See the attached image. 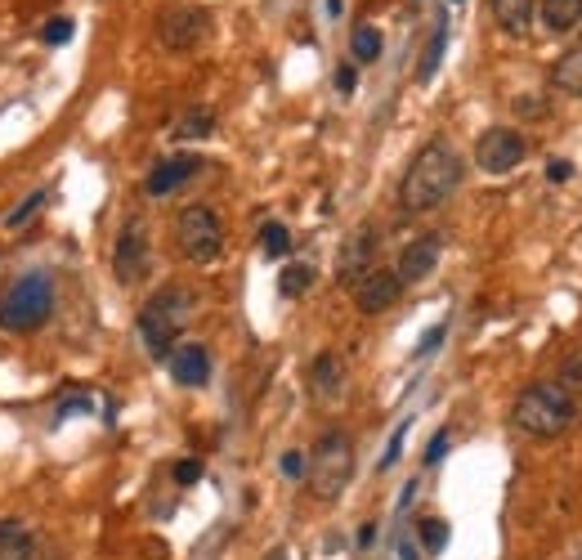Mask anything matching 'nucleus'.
Instances as JSON below:
<instances>
[{
    "label": "nucleus",
    "mask_w": 582,
    "mask_h": 560,
    "mask_svg": "<svg viewBox=\"0 0 582 560\" xmlns=\"http://www.w3.org/2000/svg\"><path fill=\"white\" fill-rule=\"evenodd\" d=\"M462 184V158L444 139H430L417 149V158L408 162L404 179H399V202L412 215H426L434 207H444L453 198V189Z\"/></svg>",
    "instance_id": "f257e3e1"
},
{
    "label": "nucleus",
    "mask_w": 582,
    "mask_h": 560,
    "mask_svg": "<svg viewBox=\"0 0 582 560\" xmlns=\"http://www.w3.org/2000/svg\"><path fill=\"white\" fill-rule=\"evenodd\" d=\"M511 422L533 440H556L578 422V404L564 382H533L515 395Z\"/></svg>",
    "instance_id": "f03ea898"
},
{
    "label": "nucleus",
    "mask_w": 582,
    "mask_h": 560,
    "mask_svg": "<svg viewBox=\"0 0 582 560\" xmlns=\"http://www.w3.org/2000/svg\"><path fill=\"white\" fill-rule=\"evenodd\" d=\"M193 310H198V301H193V292L179 288V283L149 296V305L139 310V337H143V346H149L153 359H166L179 346V332L188 328Z\"/></svg>",
    "instance_id": "7ed1b4c3"
},
{
    "label": "nucleus",
    "mask_w": 582,
    "mask_h": 560,
    "mask_svg": "<svg viewBox=\"0 0 582 560\" xmlns=\"http://www.w3.org/2000/svg\"><path fill=\"white\" fill-rule=\"evenodd\" d=\"M305 476H310V493L318 502H336L346 493L350 476H354V435L331 427L318 435V444L310 448V462H305Z\"/></svg>",
    "instance_id": "20e7f679"
},
{
    "label": "nucleus",
    "mask_w": 582,
    "mask_h": 560,
    "mask_svg": "<svg viewBox=\"0 0 582 560\" xmlns=\"http://www.w3.org/2000/svg\"><path fill=\"white\" fill-rule=\"evenodd\" d=\"M50 314H55V278L45 269H32L5 292V301H0V328L23 337V332L45 328Z\"/></svg>",
    "instance_id": "39448f33"
},
{
    "label": "nucleus",
    "mask_w": 582,
    "mask_h": 560,
    "mask_svg": "<svg viewBox=\"0 0 582 560\" xmlns=\"http://www.w3.org/2000/svg\"><path fill=\"white\" fill-rule=\"evenodd\" d=\"M175 247L193 265H211L224 252V220L211 207H202V202L184 207L175 215Z\"/></svg>",
    "instance_id": "423d86ee"
},
{
    "label": "nucleus",
    "mask_w": 582,
    "mask_h": 560,
    "mask_svg": "<svg viewBox=\"0 0 582 560\" xmlns=\"http://www.w3.org/2000/svg\"><path fill=\"white\" fill-rule=\"evenodd\" d=\"M149 229H143V220H126L121 233H117V247H113V273L121 288H135L149 278Z\"/></svg>",
    "instance_id": "0eeeda50"
},
{
    "label": "nucleus",
    "mask_w": 582,
    "mask_h": 560,
    "mask_svg": "<svg viewBox=\"0 0 582 560\" xmlns=\"http://www.w3.org/2000/svg\"><path fill=\"white\" fill-rule=\"evenodd\" d=\"M528 144H524V135L511 130V126H493V130H484L479 135V144H475V166L484 175H511L520 162H524Z\"/></svg>",
    "instance_id": "6e6552de"
},
{
    "label": "nucleus",
    "mask_w": 582,
    "mask_h": 560,
    "mask_svg": "<svg viewBox=\"0 0 582 560\" xmlns=\"http://www.w3.org/2000/svg\"><path fill=\"white\" fill-rule=\"evenodd\" d=\"M207 32H211V14L198 10V5H175V10H166L158 19V40L175 55L198 50V45L207 40Z\"/></svg>",
    "instance_id": "1a4fd4ad"
},
{
    "label": "nucleus",
    "mask_w": 582,
    "mask_h": 560,
    "mask_svg": "<svg viewBox=\"0 0 582 560\" xmlns=\"http://www.w3.org/2000/svg\"><path fill=\"white\" fill-rule=\"evenodd\" d=\"M376 247H381V238H376L372 224L354 229L350 238L341 243V256H336V283H341V288H354L359 278L376 265Z\"/></svg>",
    "instance_id": "9d476101"
},
{
    "label": "nucleus",
    "mask_w": 582,
    "mask_h": 560,
    "mask_svg": "<svg viewBox=\"0 0 582 560\" xmlns=\"http://www.w3.org/2000/svg\"><path fill=\"white\" fill-rule=\"evenodd\" d=\"M350 292H354L359 314H385V310H395V301L404 296V283H399V273H395V269L372 265Z\"/></svg>",
    "instance_id": "9b49d317"
},
{
    "label": "nucleus",
    "mask_w": 582,
    "mask_h": 560,
    "mask_svg": "<svg viewBox=\"0 0 582 560\" xmlns=\"http://www.w3.org/2000/svg\"><path fill=\"white\" fill-rule=\"evenodd\" d=\"M166 368H171L175 386L198 390V386L211 382V350H207L202 341H179V346L166 354Z\"/></svg>",
    "instance_id": "f8f14e48"
},
{
    "label": "nucleus",
    "mask_w": 582,
    "mask_h": 560,
    "mask_svg": "<svg viewBox=\"0 0 582 560\" xmlns=\"http://www.w3.org/2000/svg\"><path fill=\"white\" fill-rule=\"evenodd\" d=\"M440 256H444L440 233H421V238H412V243L404 247L399 265H395L399 283H404V288H408V283H426V278H430L434 269H440Z\"/></svg>",
    "instance_id": "ddd939ff"
},
{
    "label": "nucleus",
    "mask_w": 582,
    "mask_h": 560,
    "mask_svg": "<svg viewBox=\"0 0 582 560\" xmlns=\"http://www.w3.org/2000/svg\"><path fill=\"white\" fill-rule=\"evenodd\" d=\"M198 158H166V162H158L153 171H149V179H143V194L149 198H166V194H175L179 184H188L193 175H198Z\"/></svg>",
    "instance_id": "4468645a"
},
{
    "label": "nucleus",
    "mask_w": 582,
    "mask_h": 560,
    "mask_svg": "<svg viewBox=\"0 0 582 560\" xmlns=\"http://www.w3.org/2000/svg\"><path fill=\"white\" fill-rule=\"evenodd\" d=\"M346 359L341 354H318L314 363H310V390L318 395V399H341V390H346Z\"/></svg>",
    "instance_id": "2eb2a0df"
},
{
    "label": "nucleus",
    "mask_w": 582,
    "mask_h": 560,
    "mask_svg": "<svg viewBox=\"0 0 582 560\" xmlns=\"http://www.w3.org/2000/svg\"><path fill=\"white\" fill-rule=\"evenodd\" d=\"M551 85L560 90V95L582 100V45H569V50L551 63Z\"/></svg>",
    "instance_id": "dca6fc26"
},
{
    "label": "nucleus",
    "mask_w": 582,
    "mask_h": 560,
    "mask_svg": "<svg viewBox=\"0 0 582 560\" xmlns=\"http://www.w3.org/2000/svg\"><path fill=\"white\" fill-rule=\"evenodd\" d=\"M489 10L507 36H524L533 27V0H489Z\"/></svg>",
    "instance_id": "f3484780"
},
{
    "label": "nucleus",
    "mask_w": 582,
    "mask_h": 560,
    "mask_svg": "<svg viewBox=\"0 0 582 560\" xmlns=\"http://www.w3.org/2000/svg\"><path fill=\"white\" fill-rule=\"evenodd\" d=\"M36 538L23 521H0V560H32Z\"/></svg>",
    "instance_id": "a211bd4d"
},
{
    "label": "nucleus",
    "mask_w": 582,
    "mask_h": 560,
    "mask_svg": "<svg viewBox=\"0 0 582 560\" xmlns=\"http://www.w3.org/2000/svg\"><path fill=\"white\" fill-rule=\"evenodd\" d=\"M538 14H543V27H547V32L564 36V32L582 27V0H543Z\"/></svg>",
    "instance_id": "6ab92c4d"
},
{
    "label": "nucleus",
    "mask_w": 582,
    "mask_h": 560,
    "mask_svg": "<svg viewBox=\"0 0 582 560\" xmlns=\"http://www.w3.org/2000/svg\"><path fill=\"white\" fill-rule=\"evenodd\" d=\"M171 135L175 139H207V135H216V113L211 108H188V113H179Z\"/></svg>",
    "instance_id": "aec40b11"
},
{
    "label": "nucleus",
    "mask_w": 582,
    "mask_h": 560,
    "mask_svg": "<svg viewBox=\"0 0 582 560\" xmlns=\"http://www.w3.org/2000/svg\"><path fill=\"white\" fill-rule=\"evenodd\" d=\"M314 288V269L310 265H282V273H278V292L287 296V301H296V296H305Z\"/></svg>",
    "instance_id": "412c9836"
},
{
    "label": "nucleus",
    "mask_w": 582,
    "mask_h": 560,
    "mask_svg": "<svg viewBox=\"0 0 582 560\" xmlns=\"http://www.w3.org/2000/svg\"><path fill=\"white\" fill-rule=\"evenodd\" d=\"M381 32L372 27V23H363V27H354V36H350V55L359 59V63H376L381 59Z\"/></svg>",
    "instance_id": "4be33fe9"
},
{
    "label": "nucleus",
    "mask_w": 582,
    "mask_h": 560,
    "mask_svg": "<svg viewBox=\"0 0 582 560\" xmlns=\"http://www.w3.org/2000/svg\"><path fill=\"white\" fill-rule=\"evenodd\" d=\"M444 45H449V23H440V27H434V36H430V45H426V55H421V68H417V81H421V85H426L434 72H440Z\"/></svg>",
    "instance_id": "5701e85b"
},
{
    "label": "nucleus",
    "mask_w": 582,
    "mask_h": 560,
    "mask_svg": "<svg viewBox=\"0 0 582 560\" xmlns=\"http://www.w3.org/2000/svg\"><path fill=\"white\" fill-rule=\"evenodd\" d=\"M260 252H265L269 260H282V256L291 252V229H287V224H278V220L260 224Z\"/></svg>",
    "instance_id": "b1692460"
},
{
    "label": "nucleus",
    "mask_w": 582,
    "mask_h": 560,
    "mask_svg": "<svg viewBox=\"0 0 582 560\" xmlns=\"http://www.w3.org/2000/svg\"><path fill=\"white\" fill-rule=\"evenodd\" d=\"M417 538H421V547H426L430 556H440V551L449 547V521H440V516H421V521H417Z\"/></svg>",
    "instance_id": "393cba45"
},
{
    "label": "nucleus",
    "mask_w": 582,
    "mask_h": 560,
    "mask_svg": "<svg viewBox=\"0 0 582 560\" xmlns=\"http://www.w3.org/2000/svg\"><path fill=\"white\" fill-rule=\"evenodd\" d=\"M45 198H50V189H40V194H32V198H27V202H23L19 211H10V215H5V224H10V229H23V224H27V220H32V215H36L40 207H45Z\"/></svg>",
    "instance_id": "a878e982"
},
{
    "label": "nucleus",
    "mask_w": 582,
    "mask_h": 560,
    "mask_svg": "<svg viewBox=\"0 0 582 560\" xmlns=\"http://www.w3.org/2000/svg\"><path fill=\"white\" fill-rule=\"evenodd\" d=\"M40 40L45 45H68L72 40V19H63V14L50 19V23H45V32H40Z\"/></svg>",
    "instance_id": "bb28decb"
},
{
    "label": "nucleus",
    "mask_w": 582,
    "mask_h": 560,
    "mask_svg": "<svg viewBox=\"0 0 582 560\" xmlns=\"http://www.w3.org/2000/svg\"><path fill=\"white\" fill-rule=\"evenodd\" d=\"M449 448H453V431L444 427V431H434V440L426 444V462H430V466H434V462H444Z\"/></svg>",
    "instance_id": "cd10ccee"
},
{
    "label": "nucleus",
    "mask_w": 582,
    "mask_h": 560,
    "mask_svg": "<svg viewBox=\"0 0 582 560\" xmlns=\"http://www.w3.org/2000/svg\"><path fill=\"white\" fill-rule=\"evenodd\" d=\"M198 480H202V462L198 457L175 462V485H198Z\"/></svg>",
    "instance_id": "c85d7f7f"
},
{
    "label": "nucleus",
    "mask_w": 582,
    "mask_h": 560,
    "mask_svg": "<svg viewBox=\"0 0 582 560\" xmlns=\"http://www.w3.org/2000/svg\"><path fill=\"white\" fill-rule=\"evenodd\" d=\"M77 412H94V399H90V395H68V399L55 408V417H77Z\"/></svg>",
    "instance_id": "c756f323"
},
{
    "label": "nucleus",
    "mask_w": 582,
    "mask_h": 560,
    "mask_svg": "<svg viewBox=\"0 0 582 560\" xmlns=\"http://www.w3.org/2000/svg\"><path fill=\"white\" fill-rule=\"evenodd\" d=\"M404 435H408V422H404V427L391 435V448H385V457H381V471H391V466L404 457Z\"/></svg>",
    "instance_id": "7c9ffc66"
},
{
    "label": "nucleus",
    "mask_w": 582,
    "mask_h": 560,
    "mask_svg": "<svg viewBox=\"0 0 582 560\" xmlns=\"http://www.w3.org/2000/svg\"><path fill=\"white\" fill-rule=\"evenodd\" d=\"M547 179H551V184H564V179H573V162H564V158H551V162H547Z\"/></svg>",
    "instance_id": "2f4dec72"
},
{
    "label": "nucleus",
    "mask_w": 582,
    "mask_h": 560,
    "mask_svg": "<svg viewBox=\"0 0 582 560\" xmlns=\"http://www.w3.org/2000/svg\"><path fill=\"white\" fill-rule=\"evenodd\" d=\"M282 476L301 480V476H305V457H301V453H282Z\"/></svg>",
    "instance_id": "473e14b6"
},
{
    "label": "nucleus",
    "mask_w": 582,
    "mask_h": 560,
    "mask_svg": "<svg viewBox=\"0 0 582 560\" xmlns=\"http://www.w3.org/2000/svg\"><path fill=\"white\" fill-rule=\"evenodd\" d=\"M359 85V72H354V63H346V68H336V90L341 95H350V90Z\"/></svg>",
    "instance_id": "72a5a7b5"
},
{
    "label": "nucleus",
    "mask_w": 582,
    "mask_h": 560,
    "mask_svg": "<svg viewBox=\"0 0 582 560\" xmlns=\"http://www.w3.org/2000/svg\"><path fill=\"white\" fill-rule=\"evenodd\" d=\"M444 332H449V328H444V323H440V328H430V332L421 337V346H417V354H430L434 346H440V341H444Z\"/></svg>",
    "instance_id": "f704fd0d"
},
{
    "label": "nucleus",
    "mask_w": 582,
    "mask_h": 560,
    "mask_svg": "<svg viewBox=\"0 0 582 560\" xmlns=\"http://www.w3.org/2000/svg\"><path fill=\"white\" fill-rule=\"evenodd\" d=\"M515 113H520V117H543L547 104H543V100H515Z\"/></svg>",
    "instance_id": "c9c22d12"
},
{
    "label": "nucleus",
    "mask_w": 582,
    "mask_h": 560,
    "mask_svg": "<svg viewBox=\"0 0 582 560\" xmlns=\"http://www.w3.org/2000/svg\"><path fill=\"white\" fill-rule=\"evenodd\" d=\"M399 556H404V560H417V547H412V542H399Z\"/></svg>",
    "instance_id": "e433bc0d"
},
{
    "label": "nucleus",
    "mask_w": 582,
    "mask_h": 560,
    "mask_svg": "<svg viewBox=\"0 0 582 560\" xmlns=\"http://www.w3.org/2000/svg\"><path fill=\"white\" fill-rule=\"evenodd\" d=\"M269 560H287V556H282V551H273V556H269Z\"/></svg>",
    "instance_id": "4c0bfd02"
},
{
    "label": "nucleus",
    "mask_w": 582,
    "mask_h": 560,
    "mask_svg": "<svg viewBox=\"0 0 582 560\" xmlns=\"http://www.w3.org/2000/svg\"><path fill=\"white\" fill-rule=\"evenodd\" d=\"M573 560H582V542H578V551H573Z\"/></svg>",
    "instance_id": "58836bf2"
}]
</instances>
